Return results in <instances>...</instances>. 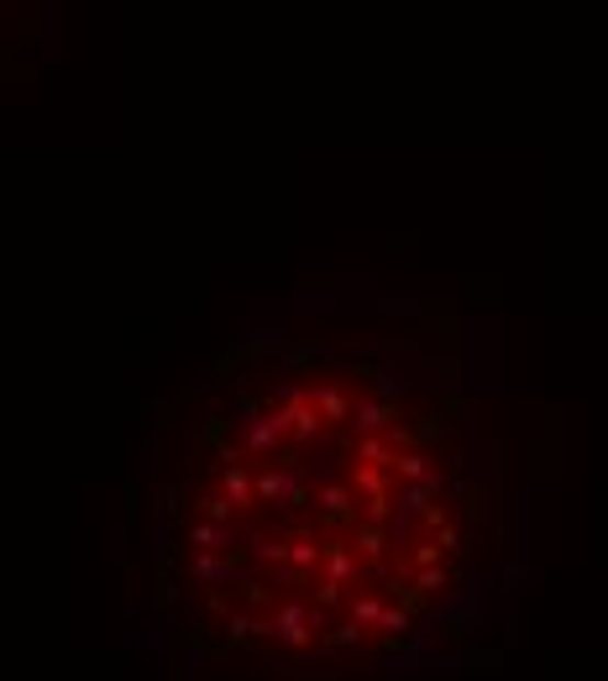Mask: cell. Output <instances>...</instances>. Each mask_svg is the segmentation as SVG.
Returning <instances> with one entry per match:
<instances>
[{"mask_svg": "<svg viewBox=\"0 0 608 681\" xmlns=\"http://www.w3.org/2000/svg\"><path fill=\"white\" fill-rule=\"evenodd\" d=\"M351 377L279 383L273 399L236 394L232 415L194 424L215 488H179L173 509L189 503L194 635L215 650H383L415 635L457 577L441 420L404 409L378 367L368 394H351Z\"/></svg>", "mask_w": 608, "mask_h": 681, "instance_id": "6da1fadb", "label": "cell"}]
</instances>
